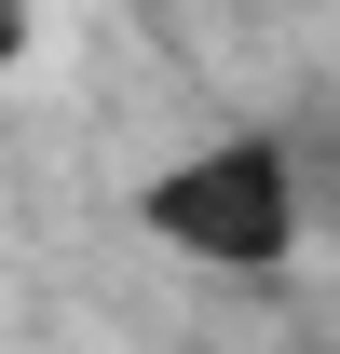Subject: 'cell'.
Listing matches in <instances>:
<instances>
[{
    "label": "cell",
    "mask_w": 340,
    "mask_h": 354,
    "mask_svg": "<svg viewBox=\"0 0 340 354\" xmlns=\"http://www.w3.org/2000/svg\"><path fill=\"white\" fill-rule=\"evenodd\" d=\"M136 232L218 286H272L313 259V191H299V123H218L136 177Z\"/></svg>",
    "instance_id": "6da1fadb"
},
{
    "label": "cell",
    "mask_w": 340,
    "mask_h": 354,
    "mask_svg": "<svg viewBox=\"0 0 340 354\" xmlns=\"http://www.w3.org/2000/svg\"><path fill=\"white\" fill-rule=\"evenodd\" d=\"M299 191H313V245H340V109L299 123Z\"/></svg>",
    "instance_id": "7a4b0ae2"
},
{
    "label": "cell",
    "mask_w": 340,
    "mask_h": 354,
    "mask_svg": "<svg viewBox=\"0 0 340 354\" xmlns=\"http://www.w3.org/2000/svg\"><path fill=\"white\" fill-rule=\"evenodd\" d=\"M28 55H41V0H0V82H14Z\"/></svg>",
    "instance_id": "3957f363"
}]
</instances>
